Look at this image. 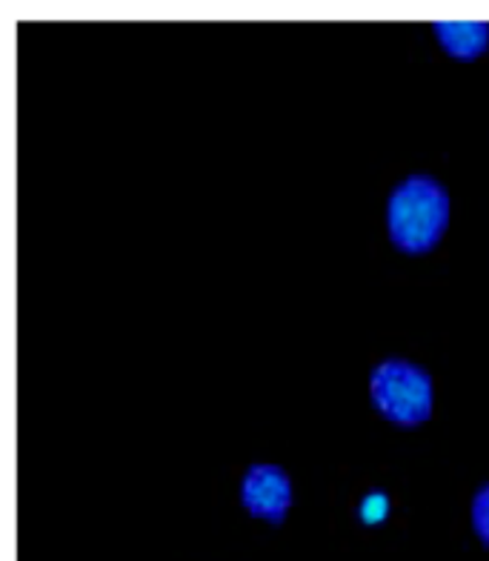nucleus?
<instances>
[{"mask_svg": "<svg viewBox=\"0 0 489 561\" xmlns=\"http://www.w3.org/2000/svg\"><path fill=\"white\" fill-rule=\"evenodd\" d=\"M370 396L379 413L395 424L412 427L432 415L430 373L404 358H386L372 369Z\"/></svg>", "mask_w": 489, "mask_h": 561, "instance_id": "obj_2", "label": "nucleus"}, {"mask_svg": "<svg viewBox=\"0 0 489 561\" xmlns=\"http://www.w3.org/2000/svg\"><path fill=\"white\" fill-rule=\"evenodd\" d=\"M389 238L409 255L430 252L450 224V195L430 175H409L389 198Z\"/></svg>", "mask_w": 489, "mask_h": 561, "instance_id": "obj_1", "label": "nucleus"}, {"mask_svg": "<svg viewBox=\"0 0 489 561\" xmlns=\"http://www.w3.org/2000/svg\"><path fill=\"white\" fill-rule=\"evenodd\" d=\"M241 502L253 516L281 525L292 504L290 476L275 465H255L244 476L241 484Z\"/></svg>", "mask_w": 489, "mask_h": 561, "instance_id": "obj_3", "label": "nucleus"}, {"mask_svg": "<svg viewBox=\"0 0 489 561\" xmlns=\"http://www.w3.org/2000/svg\"><path fill=\"white\" fill-rule=\"evenodd\" d=\"M473 527L481 536L484 545L489 547V484H484L473 499Z\"/></svg>", "mask_w": 489, "mask_h": 561, "instance_id": "obj_5", "label": "nucleus"}, {"mask_svg": "<svg viewBox=\"0 0 489 561\" xmlns=\"http://www.w3.org/2000/svg\"><path fill=\"white\" fill-rule=\"evenodd\" d=\"M361 513H363V518H366V522H381V516L386 513L384 493H370V499L363 502Z\"/></svg>", "mask_w": 489, "mask_h": 561, "instance_id": "obj_6", "label": "nucleus"}, {"mask_svg": "<svg viewBox=\"0 0 489 561\" xmlns=\"http://www.w3.org/2000/svg\"><path fill=\"white\" fill-rule=\"evenodd\" d=\"M438 44L446 53L461 60H473L487 49L489 44V23L481 21H441L435 23Z\"/></svg>", "mask_w": 489, "mask_h": 561, "instance_id": "obj_4", "label": "nucleus"}]
</instances>
